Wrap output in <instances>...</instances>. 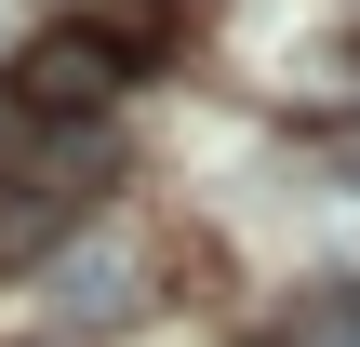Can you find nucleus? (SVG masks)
<instances>
[{
  "mask_svg": "<svg viewBox=\"0 0 360 347\" xmlns=\"http://www.w3.org/2000/svg\"><path fill=\"white\" fill-rule=\"evenodd\" d=\"M120 187V147L107 134H53V147H27L13 174H0V267H40L53 241H80V214Z\"/></svg>",
  "mask_w": 360,
  "mask_h": 347,
  "instance_id": "f257e3e1",
  "label": "nucleus"
},
{
  "mask_svg": "<svg viewBox=\"0 0 360 347\" xmlns=\"http://www.w3.org/2000/svg\"><path fill=\"white\" fill-rule=\"evenodd\" d=\"M134 53H147V13H134V27H53V40H27L13 107H107Z\"/></svg>",
  "mask_w": 360,
  "mask_h": 347,
  "instance_id": "f03ea898",
  "label": "nucleus"
},
{
  "mask_svg": "<svg viewBox=\"0 0 360 347\" xmlns=\"http://www.w3.org/2000/svg\"><path fill=\"white\" fill-rule=\"evenodd\" d=\"M120 308H134V267H120V254H67V267H53V321H67V334H80V321H120Z\"/></svg>",
  "mask_w": 360,
  "mask_h": 347,
  "instance_id": "7ed1b4c3",
  "label": "nucleus"
},
{
  "mask_svg": "<svg viewBox=\"0 0 360 347\" xmlns=\"http://www.w3.org/2000/svg\"><path fill=\"white\" fill-rule=\"evenodd\" d=\"M334 347H360V334H334Z\"/></svg>",
  "mask_w": 360,
  "mask_h": 347,
  "instance_id": "20e7f679",
  "label": "nucleus"
},
{
  "mask_svg": "<svg viewBox=\"0 0 360 347\" xmlns=\"http://www.w3.org/2000/svg\"><path fill=\"white\" fill-rule=\"evenodd\" d=\"M0 40H13V27H0Z\"/></svg>",
  "mask_w": 360,
  "mask_h": 347,
  "instance_id": "39448f33",
  "label": "nucleus"
}]
</instances>
